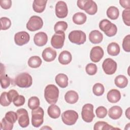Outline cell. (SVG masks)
Listing matches in <instances>:
<instances>
[{
    "instance_id": "6da1fadb",
    "label": "cell",
    "mask_w": 130,
    "mask_h": 130,
    "mask_svg": "<svg viewBox=\"0 0 130 130\" xmlns=\"http://www.w3.org/2000/svg\"><path fill=\"white\" fill-rule=\"evenodd\" d=\"M58 88L53 84H49L45 88L44 98L49 104H55L58 98Z\"/></svg>"
},
{
    "instance_id": "7a4b0ae2",
    "label": "cell",
    "mask_w": 130,
    "mask_h": 130,
    "mask_svg": "<svg viewBox=\"0 0 130 130\" xmlns=\"http://www.w3.org/2000/svg\"><path fill=\"white\" fill-rule=\"evenodd\" d=\"M77 4L80 9L84 10L86 13L89 15H94L97 12V5L92 0H78Z\"/></svg>"
},
{
    "instance_id": "3957f363",
    "label": "cell",
    "mask_w": 130,
    "mask_h": 130,
    "mask_svg": "<svg viewBox=\"0 0 130 130\" xmlns=\"http://www.w3.org/2000/svg\"><path fill=\"white\" fill-rule=\"evenodd\" d=\"M99 27L101 30L104 32L106 36L109 37L115 36L117 31L116 25L106 19L100 22Z\"/></svg>"
},
{
    "instance_id": "277c9868",
    "label": "cell",
    "mask_w": 130,
    "mask_h": 130,
    "mask_svg": "<svg viewBox=\"0 0 130 130\" xmlns=\"http://www.w3.org/2000/svg\"><path fill=\"white\" fill-rule=\"evenodd\" d=\"M14 82L19 87L28 88L32 85V79L28 73H22L16 77Z\"/></svg>"
},
{
    "instance_id": "5b68a950",
    "label": "cell",
    "mask_w": 130,
    "mask_h": 130,
    "mask_svg": "<svg viewBox=\"0 0 130 130\" xmlns=\"http://www.w3.org/2000/svg\"><path fill=\"white\" fill-rule=\"evenodd\" d=\"M44 112L41 107H38L31 111V124L35 127L40 126L44 121Z\"/></svg>"
},
{
    "instance_id": "8992f818",
    "label": "cell",
    "mask_w": 130,
    "mask_h": 130,
    "mask_svg": "<svg viewBox=\"0 0 130 130\" xmlns=\"http://www.w3.org/2000/svg\"><path fill=\"white\" fill-rule=\"evenodd\" d=\"M68 38L70 41L77 45H81L86 41V35L85 32L80 30H75L71 31Z\"/></svg>"
},
{
    "instance_id": "52a82bcc",
    "label": "cell",
    "mask_w": 130,
    "mask_h": 130,
    "mask_svg": "<svg viewBox=\"0 0 130 130\" xmlns=\"http://www.w3.org/2000/svg\"><path fill=\"white\" fill-rule=\"evenodd\" d=\"M78 118V114L74 110H69L63 112L61 114L62 122L66 125H72L74 124Z\"/></svg>"
},
{
    "instance_id": "ba28073f",
    "label": "cell",
    "mask_w": 130,
    "mask_h": 130,
    "mask_svg": "<svg viewBox=\"0 0 130 130\" xmlns=\"http://www.w3.org/2000/svg\"><path fill=\"white\" fill-rule=\"evenodd\" d=\"M43 25L42 19L38 16L34 15L29 18L26 24V28L31 31H35L41 29Z\"/></svg>"
},
{
    "instance_id": "9c48e42d",
    "label": "cell",
    "mask_w": 130,
    "mask_h": 130,
    "mask_svg": "<svg viewBox=\"0 0 130 130\" xmlns=\"http://www.w3.org/2000/svg\"><path fill=\"white\" fill-rule=\"evenodd\" d=\"M81 116L85 122H91L95 117L93 113V106L91 104H85L82 107Z\"/></svg>"
},
{
    "instance_id": "30bf717a",
    "label": "cell",
    "mask_w": 130,
    "mask_h": 130,
    "mask_svg": "<svg viewBox=\"0 0 130 130\" xmlns=\"http://www.w3.org/2000/svg\"><path fill=\"white\" fill-rule=\"evenodd\" d=\"M65 34L64 32H55L51 38V44L55 49H61L64 44Z\"/></svg>"
},
{
    "instance_id": "8fae6325",
    "label": "cell",
    "mask_w": 130,
    "mask_h": 130,
    "mask_svg": "<svg viewBox=\"0 0 130 130\" xmlns=\"http://www.w3.org/2000/svg\"><path fill=\"white\" fill-rule=\"evenodd\" d=\"M117 63L112 58H108L104 60L102 64V68L104 72L107 75H112L116 71Z\"/></svg>"
},
{
    "instance_id": "7c38bea8",
    "label": "cell",
    "mask_w": 130,
    "mask_h": 130,
    "mask_svg": "<svg viewBox=\"0 0 130 130\" xmlns=\"http://www.w3.org/2000/svg\"><path fill=\"white\" fill-rule=\"evenodd\" d=\"M16 113L19 125L23 128L27 127L29 124V119L27 110L24 108H21L18 109Z\"/></svg>"
},
{
    "instance_id": "4fadbf2b",
    "label": "cell",
    "mask_w": 130,
    "mask_h": 130,
    "mask_svg": "<svg viewBox=\"0 0 130 130\" xmlns=\"http://www.w3.org/2000/svg\"><path fill=\"white\" fill-rule=\"evenodd\" d=\"M68 14V9L66 3L63 1H58L55 5V14L59 18H63L67 17Z\"/></svg>"
},
{
    "instance_id": "5bb4252c",
    "label": "cell",
    "mask_w": 130,
    "mask_h": 130,
    "mask_svg": "<svg viewBox=\"0 0 130 130\" xmlns=\"http://www.w3.org/2000/svg\"><path fill=\"white\" fill-rule=\"evenodd\" d=\"M29 40V35L26 31H19L15 34L14 36L15 43L18 46H23L27 44Z\"/></svg>"
},
{
    "instance_id": "9a60e30c",
    "label": "cell",
    "mask_w": 130,
    "mask_h": 130,
    "mask_svg": "<svg viewBox=\"0 0 130 130\" xmlns=\"http://www.w3.org/2000/svg\"><path fill=\"white\" fill-rule=\"evenodd\" d=\"M104 50L100 46H95L92 48L90 52V58L94 62H98L104 56Z\"/></svg>"
},
{
    "instance_id": "2e32d148",
    "label": "cell",
    "mask_w": 130,
    "mask_h": 130,
    "mask_svg": "<svg viewBox=\"0 0 130 130\" xmlns=\"http://www.w3.org/2000/svg\"><path fill=\"white\" fill-rule=\"evenodd\" d=\"M57 53L55 50L51 47L46 48L42 52V57L46 62H51L54 60L56 57Z\"/></svg>"
},
{
    "instance_id": "e0dca14e",
    "label": "cell",
    "mask_w": 130,
    "mask_h": 130,
    "mask_svg": "<svg viewBox=\"0 0 130 130\" xmlns=\"http://www.w3.org/2000/svg\"><path fill=\"white\" fill-rule=\"evenodd\" d=\"M35 44L38 46H43L48 41V37L47 34L44 32H39L35 34L34 37Z\"/></svg>"
},
{
    "instance_id": "ac0fdd59",
    "label": "cell",
    "mask_w": 130,
    "mask_h": 130,
    "mask_svg": "<svg viewBox=\"0 0 130 130\" xmlns=\"http://www.w3.org/2000/svg\"><path fill=\"white\" fill-rule=\"evenodd\" d=\"M107 98L109 102L111 103L118 102L121 99V94L120 91L115 89L110 90L107 93Z\"/></svg>"
},
{
    "instance_id": "d6986e66",
    "label": "cell",
    "mask_w": 130,
    "mask_h": 130,
    "mask_svg": "<svg viewBox=\"0 0 130 130\" xmlns=\"http://www.w3.org/2000/svg\"><path fill=\"white\" fill-rule=\"evenodd\" d=\"M89 39L91 43L96 44L100 43L103 39V34L98 30H92L89 35Z\"/></svg>"
},
{
    "instance_id": "ffe728a7",
    "label": "cell",
    "mask_w": 130,
    "mask_h": 130,
    "mask_svg": "<svg viewBox=\"0 0 130 130\" xmlns=\"http://www.w3.org/2000/svg\"><path fill=\"white\" fill-rule=\"evenodd\" d=\"M122 114V110L121 108L118 106H114L110 108L108 112V115L110 118L112 119H119Z\"/></svg>"
},
{
    "instance_id": "44dd1931",
    "label": "cell",
    "mask_w": 130,
    "mask_h": 130,
    "mask_svg": "<svg viewBox=\"0 0 130 130\" xmlns=\"http://www.w3.org/2000/svg\"><path fill=\"white\" fill-rule=\"evenodd\" d=\"M72 56L71 53L67 50L62 51L59 55L58 61L60 63L63 65H67L71 62Z\"/></svg>"
},
{
    "instance_id": "7402d4cb",
    "label": "cell",
    "mask_w": 130,
    "mask_h": 130,
    "mask_svg": "<svg viewBox=\"0 0 130 130\" xmlns=\"http://www.w3.org/2000/svg\"><path fill=\"white\" fill-rule=\"evenodd\" d=\"M79 99L78 93L74 90H69L66 92L64 95V100L68 103L73 104L76 103Z\"/></svg>"
},
{
    "instance_id": "603a6c76",
    "label": "cell",
    "mask_w": 130,
    "mask_h": 130,
    "mask_svg": "<svg viewBox=\"0 0 130 130\" xmlns=\"http://www.w3.org/2000/svg\"><path fill=\"white\" fill-rule=\"evenodd\" d=\"M60 109L57 105L52 104L47 109L48 115L53 119L58 118L60 115Z\"/></svg>"
},
{
    "instance_id": "cb8c5ba5",
    "label": "cell",
    "mask_w": 130,
    "mask_h": 130,
    "mask_svg": "<svg viewBox=\"0 0 130 130\" xmlns=\"http://www.w3.org/2000/svg\"><path fill=\"white\" fill-rule=\"evenodd\" d=\"M56 83L61 88H65L68 85V77L64 74H58L55 77Z\"/></svg>"
},
{
    "instance_id": "d4e9b609",
    "label": "cell",
    "mask_w": 130,
    "mask_h": 130,
    "mask_svg": "<svg viewBox=\"0 0 130 130\" xmlns=\"http://www.w3.org/2000/svg\"><path fill=\"white\" fill-rule=\"evenodd\" d=\"M47 1L45 0H35L33 2L32 8L34 11L37 13L43 12L46 7Z\"/></svg>"
},
{
    "instance_id": "484cf974",
    "label": "cell",
    "mask_w": 130,
    "mask_h": 130,
    "mask_svg": "<svg viewBox=\"0 0 130 130\" xmlns=\"http://www.w3.org/2000/svg\"><path fill=\"white\" fill-rule=\"evenodd\" d=\"M86 15L82 12H77L75 13L73 17V21L77 25H81L84 24L86 21Z\"/></svg>"
},
{
    "instance_id": "4316f807",
    "label": "cell",
    "mask_w": 130,
    "mask_h": 130,
    "mask_svg": "<svg viewBox=\"0 0 130 130\" xmlns=\"http://www.w3.org/2000/svg\"><path fill=\"white\" fill-rule=\"evenodd\" d=\"M114 82L116 86L120 88H123L127 85L128 80L125 76L120 75L115 78Z\"/></svg>"
},
{
    "instance_id": "83f0119b",
    "label": "cell",
    "mask_w": 130,
    "mask_h": 130,
    "mask_svg": "<svg viewBox=\"0 0 130 130\" xmlns=\"http://www.w3.org/2000/svg\"><path fill=\"white\" fill-rule=\"evenodd\" d=\"M107 52L111 56H116L120 52V47L117 43L112 42L107 47Z\"/></svg>"
},
{
    "instance_id": "f1b7e54d",
    "label": "cell",
    "mask_w": 130,
    "mask_h": 130,
    "mask_svg": "<svg viewBox=\"0 0 130 130\" xmlns=\"http://www.w3.org/2000/svg\"><path fill=\"white\" fill-rule=\"evenodd\" d=\"M42 62V61L39 56H32L28 59L27 63L28 66L31 68H37L41 65Z\"/></svg>"
},
{
    "instance_id": "f546056e",
    "label": "cell",
    "mask_w": 130,
    "mask_h": 130,
    "mask_svg": "<svg viewBox=\"0 0 130 130\" xmlns=\"http://www.w3.org/2000/svg\"><path fill=\"white\" fill-rule=\"evenodd\" d=\"M119 15L118 9L115 6L110 7L107 10V15L108 18L112 20H116Z\"/></svg>"
},
{
    "instance_id": "4dcf8cb0",
    "label": "cell",
    "mask_w": 130,
    "mask_h": 130,
    "mask_svg": "<svg viewBox=\"0 0 130 130\" xmlns=\"http://www.w3.org/2000/svg\"><path fill=\"white\" fill-rule=\"evenodd\" d=\"M93 129L94 130H106V129H117L111 125L108 124L107 122L104 121H98L96 122L93 127Z\"/></svg>"
},
{
    "instance_id": "1f68e13d",
    "label": "cell",
    "mask_w": 130,
    "mask_h": 130,
    "mask_svg": "<svg viewBox=\"0 0 130 130\" xmlns=\"http://www.w3.org/2000/svg\"><path fill=\"white\" fill-rule=\"evenodd\" d=\"M68 28V23L63 21L57 22L54 26V29L55 32H64Z\"/></svg>"
},
{
    "instance_id": "d6a6232c",
    "label": "cell",
    "mask_w": 130,
    "mask_h": 130,
    "mask_svg": "<svg viewBox=\"0 0 130 130\" xmlns=\"http://www.w3.org/2000/svg\"><path fill=\"white\" fill-rule=\"evenodd\" d=\"M104 91V86L102 84L100 83H95L92 87L93 93L96 96H101L103 95Z\"/></svg>"
},
{
    "instance_id": "836d02e7",
    "label": "cell",
    "mask_w": 130,
    "mask_h": 130,
    "mask_svg": "<svg viewBox=\"0 0 130 130\" xmlns=\"http://www.w3.org/2000/svg\"><path fill=\"white\" fill-rule=\"evenodd\" d=\"M40 100L37 96H31L28 101V107L31 110L39 107L40 106Z\"/></svg>"
},
{
    "instance_id": "e575fe53",
    "label": "cell",
    "mask_w": 130,
    "mask_h": 130,
    "mask_svg": "<svg viewBox=\"0 0 130 130\" xmlns=\"http://www.w3.org/2000/svg\"><path fill=\"white\" fill-rule=\"evenodd\" d=\"M10 83H11L10 78L7 75H5V73H1V87L4 89H6L10 86Z\"/></svg>"
},
{
    "instance_id": "d590c367",
    "label": "cell",
    "mask_w": 130,
    "mask_h": 130,
    "mask_svg": "<svg viewBox=\"0 0 130 130\" xmlns=\"http://www.w3.org/2000/svg\"><path fill=\"white\" fill-rule=\"evenodd\" d=\"M1 21V29L7 30L9 29L11 25V21L10 19L7 17H2L0 19Z\"/></svg>"
},
{
    "instance_id": "8d00e7d4",
    "label": "cell",
    "mask_w": 130,
    "mask_h": 130,
    "mask_svg": "<svg viewBox=\"0 0 130 130\" xmlns=\"http://www.w3.org/2000/svg\"><path fill=\"white\" fill-rule=\"evenodd\" d=\"M98 68L96 65L93 63H89L87 64L85 68L86 73L89 75H94L97 72Z\"/></svg>"
},
{
    "instance_id": "74e56055",
    "label": "cell",
    "mask_w": 130,
    "mask_h": 130,
    "mask_svg": "<svg viewBox=\"0 0 130 130\" xmlns=\"http://www.w3.org/2000/svg\"><path fill=\"white\" fill-rule=\"evenodd\" d=\"M5 118L9 122L14 123L18 119L17 114L14 111H9L6 113Z\"/></svg>"
},
{
    "instance_id": "f35d334b",
    "label": "cell",
    "mask_w": 130,
    "mask_h": 130,
    "mask_svg": "<svg viewBox=\"0 0 130 130\" xmlns=\"http://www.w3.org/2000/svg\"><path fill=\"white\" fill-rule=\"evenodd\" d=\"M13 124L14 123L9 122L4 117L1 123V128L4 130H11L13 128Z\"/></svg>"
},
{
    "instance_id": "ab89813d",
    "label": "cell",
    "mask_w": 130,
    "mask_h": 130,
    "mask_svg": "<svg viewBox=\"0 0 130 130\" xmlns=\"http://www.w3.org/2000/svg\"><path fill=\"white\" fill-rule=\"evenodd\" d=\"M123 21L125 25L130 26V9H125L122 13Z\"/></svg>"
},
{
    "instance_id": "60d3db41",
    "label": "cell",
    "mask_w": 130,
    "mask_h": 130,
    "mask_svg": "<svg viewBox=\"0 0 130 130\" xmlns=\"http://www.w3.org/2000/svg\"><path fill=\"white\" fill-rule=\"evenodd\" d=\"M0 103L1 105L4 107L8 106L11 103L8 98L7 92H3L2 93L0 96Z\"/></svg>"
},
{
    "instance_id": "b9f144b4",
    "label": "cell",
    "mask_w": 130,
    "mask_h": 130,
    "mask_svg": "<svg viewBox=\"0 0 130 130\" xmlns=\"http://www.w3.org/2000/svg\"><path fill=\"white\" fill-rule=\"evenodd\" d=\"M95 113L98 118H104L107 114V110L103 106H100L95 110Z\"/></svg>"
},
{
    "instance_id": "7bdbcfd3",
    "label": "cell",
    "mask_w": 130,
    "mask_h": 130,
    "mask_svg": "<svg viewBox=\"0 0 130 130\" xmlns=\"http://www.w3.org/2000/svg\"><path fill=\"white\" fill-rule=\"evenodd\" d=\"M122 48L123 50L127 52H129L130 51V35H128L126 36L122 42Z\"/></svg>"
},
{
    "instance_id": "ee69618b",
    "label": "cell",
    "mask_w": 130,
    "mask_h": 130,
    "mask_svg": "<svg viewBox=\"0 0 130 130\" xmlns=\"http://www.w3.org/2000/svg\"><path fill=\"white\" fill-rule=\"evenodd\" d=\"M25 98L22 95H18L13 101L14 105L16 107H20L23 105L25 103Z\"/></svg>"
},
{
    "instance_id": "f6af8a7d",
    "label": "cell",
    "mask_w": 130,
    "mask_h": 130,
    "mask_svg": "<svg viewBox=\"0 0 130 130\" xmlns=\"http://www.w3.org/2000/svg\"><path fill=\"white\" fill-rule=\"evenodd\" d=\"M18 92L14 89H12L8 91V92H7V96L9 100V101L11 102H13V101L14 100V99L18 95Z\"/></svg>"
},
{
    "instance_id": "bcb514c9",
    "label": "cell",
    "mask_w": 130,
    "mask_h": 130,
    "mask_svg": "<svg viewBox=\"0 0 130 130\" xmlns=\"http://www.w3.org/2000/svg\"><path fill=\"white\" fill-rule=\"evenodd\" d=\"M0 5L4 9H9L12 6V1L11 0H1Z\"/></svg>"
},
{
    "instance_id": "7dc6e473",
    "label": "cell",
    "mask_w": 130,
    "mask_h": 130,
    "mask_svg": "<svg viewBox=\"0 0 130 130\" xmlns=\"http://www.w3.org/2000/svg\"><path fill=\"white\" fill-rule=\"evenodd\" d=\"M119 3L125 9H130V0H120L119 1Z\"/></svg>"
},
{
    "instance_id": "c3c4849f",
    "label": "cell",
    "mask_w": 130,
    "mask_h": 130,
    "mask_svg": "<svg viewBox=\"0 0 130 130\" xmlns=\"http://www.w3.org/2000/svg\"><path fill=\"white\" fill-rule=\"evenodd\" d=\"M129 109H130V108H128V109L125 111V116L127 117V118L128 119H130V118H129Z\"/></svg>"
}]
</instances>
